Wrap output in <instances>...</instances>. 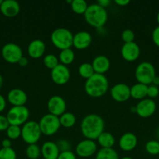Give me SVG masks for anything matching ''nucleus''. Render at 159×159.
<instances>
[{
    "instance_id": "f257e3e1",
    "label": "nucleus",
    "mask_w": 159,
    "mask_h": 159,
    "mask_svg": "<svg viewBox=\"0 0 159 159\" xmlns=\"http://www.w3.org/2000/svg\"><path fill=\"white\" fill-rule=\"evenodd\" d=\"M104 121L101 116L94 113L88 114L83 118L80 124V130L86 139H98L99 135L104 132Z\"/></svg>"
},
{
    "instance_id": "f03ea898",
    "label": "nucleus",
    "mask_w": 159,
    "mask_h": 159,
    "mask_svg": "<svg viewBox=\"0 0 159 159\" xmlns=\"http://www.w3.org/2000/svg\"><path fill=\"white\" fill-rule=\"evenodd\" d=\"M108 80L104 75L96 74L87 79L84 85V89L89 96L99 98L104 96L108 90Z\"/></svg>"
},
{
    "instance_id": "7ed1b4c3",
    "label": "nucleus",
    "mask_w": 159,
    "mask_h": 159,
    "mask_svg": "<svg viewBox=\"0 0 159 159\" xmlns=\"http://www.w3.org/2000/svg\"><path fill=\"white\" fill-rule=\"evenodd\" d=\"M84 16L85 21L90 26L97 29L102 28L108 20V12L106 9L97 3L88 5Z\"/></svg>"
},
{
    "instance_id": "20e7f679",
    "label": "nucleus",
    "mask_w": 159,
    "mask_h": 159,
    "mask_svg": "<svg viewBox=\"0 0 159 159\" xmlns=\"http://www.w3.org/2000/svg\"><path fill=\"white\" fill-rule=\"evenodd\" d=\"M51 41L59 50L71 48L73 46V34L66 28H57L51 34Z\"/></svg>"
},
{
    "instance_id": "39448f33",
    "label": "nucleus",
    "mask_w": 159,
    "mask_h": 159,
    "mask_svg": "<svg viewBox=\"0 0 159 159\" xmlns=\"http://www.w3.org/2000/svg\"><path fill=\"white\" fill-rule=\"evenodd\" d=\"M156 76L154 65L148 61H143L139 64L135 70V78L139 83L143 85H151L154 78Z\"/></svg>"
},
{
    "instance_id": "423d86ee",
    "label": "nucleus",
    "mask_w": 159,
    "mask_h": 159,
    "mask_svg": "<svg viewBox=\"0 0 159 159\" xmlns=\"http://www.w3.org/2000/svg\"><path fill=\"white\" fill-rule=\"evenodd\" d=\"M41 134L38 123L36 121H27L21 128V138L27 144H36L40 140Z\"/></svg>"
},
{
    "instance_id": "0eeeda50",
    "label": "nucleus",
    "mask_w": 159,
    "mask_h": 159,
    "mask_svg": "<svg viewBox=\"0 0 159 159\" xmlns=\"http://www.w3.org/2000/svg\"><path fill=\"white\" fill-rule=\"evenodd\" d=\"M30 116V111L25 106L12 107L8 111L6 118L9 123V125H15L20 127L27 122Z\"/></svg>"
},
{
    "instance_id": "6e6552de",
    "label": "nucleus",
    "mask_w": 159,
    "mask_h": 159,
    "mask_svg": "<svg viewBox=\"0 0 159 159\" xmlns=\"http://www.w3.org/2000/svg\"><path fill=\"white\" fill-rule=\"evenodd\" d=\"M38 124L41 134L46 136H51L57 133L61 127L59 116H56L51 113L44 115L41 118Z\"/></svg>"
},
{
    "instance_id": "1a4fd4ad",
    "label": "nucleus",
    "mask_w": 159,
    "mask_h": 159,
    "mask_svg": "<svg viewBox=\"0 0 159 159\" xmlns=\"http://www.w3.org/2000/svg\"><path fill=\"white\" fill-rule=\"evenodd\" d=\"M2 56L8 63L17 64L23 57V51L17 43H8L2 48Z\"/></svg>"
},
{
    "instance_id": "9d476101",
    "label": "nucleus",
    "mask_w": 159,
    "mask_h": 159,
    "mask_svg": "<svg viewBox=\"0 0 159 159\" xmlns=\"http://www.w3.org/2000/svg\"><path fill=\"white\" fill-rule=\"evenodd\" d=\"M98 146L94 141L84 139L80 141L76 146V154L80 158H89L97 153Z\"/></svg>"
},
{
    "instance_id": "9b49d317",
    "label": "nucleus",
    "mask_w": 159,
    "mask_h": 159,
    "mask_svg": "<svg viewBox=\"0 0 159 159\" xmlns=\"http://www.w3.org/2000/svg\"><path fill=\"white\" fill-rule=\"evenodd\" d=\"M51 80L56 85H62L70 81V71L65 65L59 64L52 70H51Z\"/></svg>"
},
{
    "instance_id": "f8f14e48",
    "label": "nucleus",
    "mask_w": 159,
    "mask_h": 159,
    "mask_svg": "<svg viewBox=\"0 0 159 159\" xmlns=\"http://www.w3.org/2000/svg\"><path fill=\"white\" fill-rule=\"evenodd\" d=\"M157 106L151 99H143L136 106V113L142 118H148L152 116L156 111Z\"/></svg>"
},
{
    "instance_id": "ddd939ff",
    "label": "nucleus",
    "mask_w": 159,
    "mask_h": 159,
    "mask_svg": "<svg viewBox=\"0 0 159 159\" xmlns=\"http://www.w3.org/2000/svg\"><path fill=\"white\" fill-rule=\"evenodd\" d=\"M47 107L49 113L56 116H60L66 112V102L60 96H53L48 99Z\"/></svg>"
},
{
    "instance_id": "4468645a",
    "label": "nucleus",
    "mask_w": 159,
    "mask_h": 159,
    "mask_svg": "<svg viewBox=\"0 0 159 159\" xmlns=\"http://www.w3.org/2000/svg\"><path fill=\"white\" fill-rule=\"evenodd\" d=\"M111 96L115 101L123 102L127 101L130 96V87L124 83L114 85L111 89Z\"/></svg>"
},
{
    "instance_id": "2eb2a0df",
    "label": "nucleus",
    "mask_w": 159,
    "mask_h": 159,
    "mask_svg": "<svg viewBox=\"0 0 159 159\" xmlns=\"http://www.w3.org/2000/svg\"><path fill=\"white\" fill-rule=\"evenodd\" d=\"M140 54V49L136 42L126 43L122 46L121 56L125 61L129 62L137 60Z\"/></svg>"
},
{
    "instance_id": "dca6fc26",
    "label": "nucleus",
    "mask_w": 159,
    "mask_h": 159,
    "mask_svg": "<svg viewBox=\"0 0 159 159\" xmlns=\"http://www.w3.org/2000/svg\"><path fill=\"white\" fill-rule=\"evenodd\" d=\"M92 43V37L87 31H80L73 35V46L78 50H84L88 48Z\"/></svg>"
},
{
    "instance_id": "f3484780",
    "label": "nucleus",
    "mask_w": 159,
    "mask_h": 159,
    "mask_svg": "<svg viewBox=\"0 0 159 159\" xmlns=\"http://www.w3.org/2000/svg\"><path fill=\"white\" fill-rule=\"evenodd\" d=\"M7 99L13 107L24 106L27 101V95L20 89H12L8 93Z\"/></svg>"
},
{
    "instance_id": "a211bd4d",
    "label": "nucleus",
    "mask_w": 159,
    "mask_h": 159,
    "mask_svg": "<svg viewBox=\"0 0 159 159\" xmlns=\"http://www.w3.org/2000/svg\"><path fill=\"white\" fill-rule=\"evenodd\" d=\"M137 137L132 133H125L122 135L118 141V146L120 149L124 152L132 151L137 145Z\"/></svg>"
},
{
    "instance_id": "6ab92c4d",
    "label": "nucleus",
    "mask_w": 159,
    "mask_h": 159,
    "mask_svg": "<svg viewBox=\"0 0 159 159\" xmlns=\"http://www.w3.org/2000/svg\"><path fill=\"white\" fill-rule=\"evenodd\" d=\"M0 11L5 16L15 17L20 11V4L15 0H4L0 6Z\"/></svg>"
},
{
    "instance_id": "aec40b11",
    "label": "nucleus",
    "mask_w": 159,
    "mask_h": 159,
    "mask_svg": "<svg viewBox=\"0 0 159 159\" xmlns=\"http://www.w3.org/2000/svg\"><path fill=\"white\" fill-rule=\"evenodd\" d=\"M45 43L41 40L36 39L29 43L27 48V53L31 58L38 59L44 55L45 51Z\"/></svg>"
},
{
    "instance_id": "412c9836",
    "label": "nucleus",
    "mask_w": 159,
    "mask_h": 159,
    "mask_svg": "<svg viewBox=\"0 0 159 159\" xmlns=\"http://www.w3.org/2000/svg\"><path fill=\"white\" fill-rule=\"evenodd\" d=\"M91 65L96 74L104 75L110 68L111 62L108 57L106 56L98 55L94 58Z\"/></svg>"
},
{
    "instance_id": "4be33fe9",
    "label": "nucleus",
    "mask_w": 159,
    "mask_h": 159,
    "mask_svg": "<svg viewBox=\"0 0 159 159\" xmlns=\"http://www.w3.org/2000/svg\"><path fill=\"white\" fill-rule=\"evenodd\" d=\"M41 152L45 159H57L60 154L56 143L53 141H45L41 148Z\"/></svg>"
},
{
    "instance_id": "5701e85b",
    "label": "nucleus",
    "mask_w": 159,
    "mask_h": 159,
    "mask_svg": "<svg viewBox=\"0 0 159 159\" xmlns=\"http://www.w3.org/2000/svg\"><path fill=\"white\" fill-rule=\"evenodd\" d=\"M147 86L148 85L139 82L134 84L130 87V96L133 99L140 100L145 99L147 93Z\"/></svg>"
},
{
    "instance_id": "b1692460",
    "label": "nucleus",
    "mask_w": 159,
    "mask_h": 159,
    "mask_svg": "<svg viewBox=\"0 0 159 159\" xmlns=\"http://www.w3.org/2000/svg\"><path fill=\"white\" fill-rule=\"evenodd\" d=\"M97 140L101 148H112L115 143V137L109 132H102Z\"/></svg>"
},
{
    "instance_id": "393cba45",
    "label": "nucleus",
    "mask_w": 159,
    "mask_h": 159,
    "mask_svg": "<svg viewBox=\"0 0 159 159\" xmlns=\"http://www.w3.org/2000/svg\"><path fill=\"white\" fill-rule=\"evenodd\" d=\"M74 59L75 53L71 48L62 50V51H60V53H59V61L61 62L60 64H62V65L67 66V65L73 63Z\"/></svg>"
},
{
    "instance_id": "a878e982",
    "label": "nucleus",
    "mask_w": 159,
    "mask_h": 159,
    "mask_svg": "<svg viewBox=\"0 0 159 159\" xmlns=\"http://www.w3.org/2000/svg\"><path fill=\"white\" fill-rule=\"evenodd\" d=\"M59 122L62 127L65 128H70L73 127L76 122V118L73 113L70 112H65L59 116Z\"/></svg>"
},
{
    "instance_id": "bb28decb",
    "label": "nucleus",
    "mask_w": 159,
    "mask_h": 159,
    "mask_svg": "<svg viewBox=\"0 0 159 159\" xmlns=\"http://www.w3.org/2000/svg\"><path fill=\"white\" fill-rule=\"evenodd\" d=\"M95 159H119V158L115 149L101 148L97 152Z\"/></svg>"
},
{
    "instance_id": "cd10ccee",
    "label": "nucleus",
    "mask_w": 159,
    "mask_h": 159,
    "mask_svg": "<svg viewBox=\"0 0 159 159\" xmlns=\"http://www.w3.org/2000/svg\"><path fill=\"white\" fill-rule=\"evenodd\" d=\"M78 72H79L80 75L85 79L86 80L90 79L93 75L95 74L92 65L90 63H87V62L83 63L80 65L79 68H78Z\"/></svg>"
},
{
    "instance_id": "c85d7f7f",
    "label": "nucleus",
    "mask_w": 159,
    "mask_h": 159,
    "mask_svg": "<svg viewBox=\"0 0 159 159\" xmlns=\"http://www.w3.org/2000/svg\"><path fill=\"white\" fill-rule=\"evenodd\" d=\"M70 6L75 13L78 15H84L88 7V4L84 0H73Z\"/></svg>"
},
{
    "instance_id": "c756f323",
    "label": "nucleus",
    "mask_w": 159,
    "mask_h": 159,
    "mask_svg": "<svg viewBox=\"0 0 159 159\" xmlns=\"http://www.w3.org/2000/svg\"><path fill=\"white\" fill-rule=\"evenodd\" d=\"M41 155V148L37 144H28L26 149V155L29 159H37Z\"/></svg>"
},
{
    "instance_id": "7c9ffc66",
    "label": "nucleus",
    "mask_w": 159,
    "mask_h": 159,
    "mask_svg": "<svg viewBox=\"0 0 159 159\" xmlns=\"http://www.w3.org/2000/svg\"><path fill=\"white\" fill-rule=\"evenodd\" d=\"M43 62L45 66L48 69L52 70L59 65V58L52 54H48L45 55L43 58Z\"/></svg>"
},
{
    "instance_id": "2f4dec72",
    "label": "nucleus",
    "mask_w": 159,
    "mask_h": 159,
    "mask_svg": "<svg viewBox=\"0 0 159 159\" xmlns=\"http://www.w3.org/2000/svg\"><path fill=\"white\" fill-rule=\"evenodd\" d=\"M145 150L151 155H159V141L151 140L145 144Z\"/></svg>"
},
{
    "instance_id": "473e14b6",
    "label": "nucleus",
    "mask_w": 159,
    "mask_h": 159,
    "mask_svg": "<svg viewBox=\"0 0 159 159\" xmlns=\"http://www.w3.org/2000/svg\"><path fill=\"white\" fill-rule=\"evenodd\" d=\"M6 134L9 139H18L20 137H21V128L19 126L9 125V127L6 130Z\"/></svg>"
},
{
    "instance_id": "72a5a7b5",
    "label": "nucleus",
    "mask_w": 159,
    "mask_h": 159,
    "mask_svg": "<svg viewBox=\"0 0 159 159\" xmlns=\"http://www.w3.org/2000/svg\"><path fill=\"white\" fill-rule=\"evenodd\" d=\"M0 159H17V153L12 148H2L0 149Z\"/></svg>"
},
{
    "instance_id": "f704fd0d",
    "label": "nucleus",
    "mask_w": 159,
    "mask_h": 159,
    "mask_svg": "<svg viewBox=\"0 0 159 159\" xmlns=\"http://www.w3.org/2000/svg\"><path fill=\"white\" fill-rule=\"evenodd\" d=\"M121 37L122 40L124 42V43H131V42H134L135 34H134V32L132 30L126 29L123 31V33H122Z\"/></svg>"
},
{
    "instance_id": "c9c22d12",
    "label": "nucleus",
    "mask_w": 159,
    "mask_h": 159,
    "mask_svg": "<svg viewBox=\"0 0 159 159\" xmlns=\"http://www.w3.org/2000/svg\"><path fill=\"white\" fill-rule=\"evenodd\" d=\"M159 95V89L157 86L154 85H149L147 86V96L149 97V99H154L156 98Z\"/></svg>"
},
{
    "instance_id": "e433bc0d",
    "label": "nucleus",
    "mask_w": 159,
    "mask_h": 159,
    "mask_svg": "<svg viewBox=\"0 0 159 159\" xmlns=\"http://www.w3.org/2000/svg\"><path fill=\"white\" fill-rule=\"evenodd\" d=\"M56 144H57L60 152L70 151V148H71V146H70V142H69L68 141H66V140H63V139L59 140V141H58L57 142H56Z\"/></svg>"
},
{
    "instance_id": "4c0bfd02",
    "label": "nucleus",
    "mask_w": 159,
    "mask_h": 159,
    "mask_svg": "<svg viewBox=\"0 0 159 159\" xmlns=\"http://www.w3.org/2000/svg\"><path fill=\"white\" fill-rule=\"evenodd\" d=\"M57 159H76V156L72 151L60 152Z\"/></svg>"
},
{
    "instance_id": "58836bf2",
    "label": "nucleus",
    "mask_w": 159,
    "mask_h": 159,
    "mask_svg": "<svg viewBox=\"0 0 159 159\" xmlns=\"http://www.w3.org/2000/svg\"><path fill=\"white\" fill-rule=\"evenodd\" d=\"M9 127V123L6 116H3V115H0V131L6 130Z\"/></svg>"
},
{
    "instance_id": "ea45409f",
    "label": "nucleus",
    "mask_w": 159,
    "mask_h": 159,
    "mask_svg": "<svg viewBox=\"0 0 159 159\" xmlns=\"http://www.w3.org/2000/svg\"><path fill=\"white\" fill-rule=\"evenodd\" d=\"M152 40L154 44L159 48V26H156L152 32Z\"/></svg>"
},
{
    "instance_id": "a19ab883",
    "label": "nucleus",
    "mask_w": 159,
    "mask_h": 159,
    "mask_svg": "<svg viewBox=\"0 0 159 159\" xmlns=\"http://www.w3.org/2000/svg\"><path fill=\"white\" fill-rule=\"evenodd\" d=\"M96 3L102 8H104V9H105L110 5L111 2L109 0H98V1H97Z\"/></svg>"
},
{
    "instance_id": "79ce46f5",
    "label": "nucleus",
    "mask_w": 159,
    "mask_h": 159,
    "mask_svg": "<svg viewBox=\"0 0 159 159\" xmlns=\"http://www.w3.org/2000/svg\"><path fill=\"white\" fill-rule=\"evenodd\" d=\"M6 107V99L3 97L2 95H0V113L5 110Z\"/></svg>"
},
{
    "instance_id": "37998d69",
    "label": "nucleus",
    "mask_w": 159,
    "mask_h": 159,
    "mask_svg": "<svg viewBox=\"0 0 159 159\" xmlns=\"http://www.w3.org/2000/svg\"><path fill=\"white\" fill-rule=\"evenodd\" d=\"M11 145H12V143H11L10 139L6 138L2 141V146L3 148H11Z\"/></svg>"
},
{
    "instance_id": "c03bdc74",
    "label": "nucleus",
    "mask_w": 159,
    "mask_h": 159,
    "mask_svg": "<svg viewBox=\"0 0 159 159\" xmlns=\"http://www.w3.org/2000/svg\"><path fill=\"white\" fill-rule=\"evenodd\" d=\"M19 65L22 67H25L28 65V59L26 57H22L18 62Z\"/></svg>"
},
{
    "instance_id": "a18cd8bd",
    "label": "nucleus",
    "mask_w": 159,
    "mask_h": 159,
    "mask_svg": "<svg viewBox=\"0 0 159 159\" xmlns=\"http://www.w3.org/2000/svg\"><path fill=\"white\" fill-rule=\"evenodd\" d=\"M115 2L119 6H125L129 3V0H115Z\"/></svg>"
},
{
    "instance_id": "49530a36",
    "label": "nucleus",
    "mask_w": 159,
    "mask_h": 159,
    "mask_svg": "<svg viewBox=\"0 0 159 159\" xmlns=\"http://www.w3.org/2000/svg\"><path fill=\"white\" fill-rule=\"evenodd\" d=\"M152 85H155V86H157L158 87V85H159V76H157L156 75L155 77L154 78V79H153V81H152Z\"/></svg>"
},
{
    "instance_id": "de8ad7c7",
    "label": "nucleus",
    "mask_w": 159,
    "mask_h": 159,
    "mask_svg": "<svg viewBox=\"0 0 159 159\" xmlns=\"http://www.w3.org/2000/svg\"><path fill=\"white\" fill-rule=\"evenodd\" d=\"M2 84H3V79H2V76L1 74H0V89H2Z\"/></svg>"
},
{
    "instance_id": "09e8293b",
    "label": "nucleus",
    "mask_w": 159,
    "mask_h": 159,
    "mask_svg": "<svg viewBox=\"0 0 159 159\" xmlns=\"http://www.w3.org/2000/svg\"><path fill=\"white\" fill-rule=\"evenodd\" d=\"M130 110H131V112H132V113H136V106H135V107H131Z\"/></svg>"
},
{
    "instance_id": "8fccbe9b",
    "label": "nucleus",
    "mask_w": 159,
    "mask_h": 159,
    "mask_svg": "<svg viewBox=\"0 0 159 159\" xmlns=\"http://www.w3.org/2000/svg\"><path fill=\"white\" fill-rule=\"evenodd\" d=\"M157 22L158 23V26H159V12H157Z\"/></svg>"
},
{
    "instance_id": "3c124183",
    "label": "nucleus",
    "mask_w": 159,
    "mask_h": 159,
    "mask_svg": "<svg viewBox=\"0 0 159 159\" xmlns=\"http://www.w3.org/2000/svg\"><path fill=\"white\" fill-rule=\"evenodd\" d=\"M120 159H132V158H130V157H123V158H120Z\"/></svg>"
},
{
    "instance_id": "603ef678",
    "label": "nucleus",
    "mask_w": 159,
    "mask_h": 159,
    "mask_svg": "<svg viewBox=\"0 0 159 159\" xmlns=\"http://www.w3.org/2000/svg\"><path fill=\"white\" fill-rule=\"evenodd\" d=\"M157 137H158V138H159V128L157 129Z\"/></svg>"
},
{
    "instance_id": "864d4df0",
    "label": "nucleus",
    "mask_w": 159,
    "mask_h": 159,
    "mask_svg": "<svg viewBox=\"0 0 159 159\" xmlns=\"http://www.w3.org/2000/svg\"><path fill=\"white\" fill-rule=\"evenodd\" d=\"M2 2H3V0H0V6H1V5H2Z\"/></svg>"
},
{
    "instance_id": "5fc2aeb1",
    "label": "nucleus",
    "mask_w": 159,
    "mask_h": 159,
    "mask_svg": "<svg viewBox=\"0 0 159 159\" xmlns=\"http://www.w3.org/2000/svg\"><path fill=\"white\" fill-rule=\"evenodd\" d=\"M42 159H45V158H42Z\"/></svg>"
},
{
    "instance_id": "6e6d98bb",
    "label": "nucleus",
    "mask_w": 159,
    "mask_h": 159,
    "mask_svg": "<svg viewBox=\"0 0 159 159\" xmlns=\"http://www.w3.org/2000/svg\"></svg>"
}]
</instances>
